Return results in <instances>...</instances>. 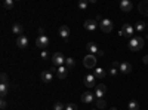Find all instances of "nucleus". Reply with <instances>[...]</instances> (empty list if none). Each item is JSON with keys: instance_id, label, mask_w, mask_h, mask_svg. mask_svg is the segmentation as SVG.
Masks as SVG:
<instances>
[{"instance_id": "1", "label": "nucleus", "mask_w": 148, "mask_h": 110, "mask_svg": "<svg viewBox=\"0 0 148 110\" xmlns=\"http://www.w3.org/2000/svg\"><path fill=\"white\" fill-rule=\"evenodd\" d=\"M145 45V40L141 37V36H133V37L129 40V49L132 52H136V51H141Z\"/></svg>"}, {"instance_id": "2", "label": "nucleus", "mask_w": 148, "mask_h": 110, "mask_svg": "<svg viewBox=\"0 0 148 110\" xmlns=\"http://www.w3.org/2000/svg\"><path fill=\"white\" fill-rule=\"evenodd\" d=\"M96 63H98V57L96 55H86L83 58V66L86 68H96Z\"/></svg>"}, {"instance_id": "3", "label": "nucleus", "mask_w": 148, "mask_h": 110, "mask_svg": "<svg viewBox=\"0 0 148 110\" xmlns=\"http://www.w3.org/2000/svg\"><path fill=\"white\" fill-rule=\"evenodd\" d=\"M133 31H135V27H132L130 24H123L121 28H120V31H119V34L132 39V37H133Z\"/></svg>"}, {"instance_id": "4", "label": "nucleus", "mask_w": 148, "mask_h": 110, "mask_svg": "<svg viewBox=\"0 0 148 110\" xmlns=\"http://www.w3.org/2000/svg\"><path fill=\"white\" fill-rule=\"evenodd\" d=\"M86 49L89 51L90 55H96V57H102L104 55V51H101L99 48H98V45L93 43V42H89L88 45H86Z\"/></svg>"}, {"instance_id": "5", "label": "nucleus", "mask_w": 148, "mask_h": 110, "mask_svg": "<svg viewBox=\"0 0 148 110\" xmlns=\"http://www.w3.org/2000/svg\"><path fill=\"white\" fill-rule=\"evenodd\" d=\"M52 64L55 67H61V66H65V57L64 54H61V52H55L52 55Z\"/></svg>"}, {"instance_id": "6", "label": "nucleus", "mask_w": 148, "mask_h": 110, "mask_svg": "<svg viewBox=\"0 0 148 110\" xmlns=\"http://www.w3.org/2000/svg\"><path fill=\"white\" fill-rule=\"evenodd\" d=\"M36 46L40 48L42 51H46V48L49 46V37H47V36H37Z\"/></svg>"}, {"instance_id": "7", "label": "nucleus", "mask_w": 148, "mask_h": 110, "mask_svg": "<svg viewBox=\"0 0 148 110\" xmlns=\"http://www.w3.org/2000/svg\"><path fill=\"white\" fill-rule=\"evenodd\" d=\"M113 21L111 19H108V18H104L101 22H99V28L104 31V33H111L113 31Z\"/></svg>"}, {"instance_id": "8", "label": "nucleus", "mask_w": 148, "mask_h": 110, "mask_svg": "<svg viewBox=\"0 0 148 110\" xmlns=\"http://www.w3.org/2000/svg\"><path fill=\"white\" fill-rule=\"evenodd\" d=\"M83 27H84V30H88V31H95L98 27H99V24L96 22V19H86L84 24H83Z\"/></svg>"}, {"instance_id": "9", "label": "nucleus", "mask_w": 148, "mask_h": 110, "mask_svg": "<svg viewBox=\"0 0 148 110\" xmlns=\"http://www.w3.org/2000/svg\"><path fill=\"white\" fill-rule=\"evenodd\" d=\"M82 101L84 104H92L95 101V94H92L90 91H86L82 94Z\"/></svg>"}, {"instance_id": "10", "label": "nucleus", "mask_w": 148, "mask_h": 110, "mask_svg": "<svg viewBox=\"0 0 148 110\" xmlns=\"http://www.w3.org/2000/svg\"><path fill=\"white\" fill-rule=\"evenodd\" d=\"M107 92V86L104 83H98L96 88H95V97H98V98H104V95Z\"/></svg>"}, {"instance_id": "11", "label": "nucleus", "mask_w": 148, "mask_h": 110, "mask_svg": "<svg viewBox=\"0 0 148 110\" xmlns=\"http://www.w3.org/2000/svg\"><path fill=\"white\" fill-rule=\"evenodd\" d=\"M28 45H30V40H28L27 36H19V37L16 39V46L21 48V49H25V48H28Z\"/></svg>"}, {"instance_id": "12", "label": "nucleus", "mask_w": 148, "mask_h": 110, "mask_svg": "<svg viewBox=\"0 0 148 110\" xmlns=\"http://www.w3.org/2000/svg\"><path fill=\"white\" fill-rule=\"evenodd\" d=\"M119 6H120V10H121V12H126V14L133 9V5H132L130 0H121Z\"/></svg>"}, {"instance_id": "13", "label": "nucleus", "mask_w": 148, "mask_h": 110, "mask_svg": "<svg viewBox=\"0 0 148 110\" xmlns=\"http://www.w3.org/2000/svg\"><path fill=\"white\" fill-rule=\"evenodd\" d=\"M119 71H121L123 75H129V73L132 71V64L127 63V61H123V63H120V66H119Z\"/></svg>"}, {"instance_id": "14", "label": "nucleus", "mask_w": 148, "mask_h": 110, "mask_svg": "<svg viewBox=\"0 0 148 110\" xmlns=\"http://www.w3.org/2000/svg\"><path fill=\"white\" fill-rule=\"evenodd\" d=\"M84 85L86 88H93L96 86V77L93 75H86L84 76Z\"/></svg>"}, {"instance_id": "15", "label": "nucleus", "mask_w": 148, "mask_h": 110, "mask_svg": "<svg viewBox=\"0 0 148 110\" xmlns=\"http://www.w3.org/2000/svg\"><path fill=\"white\" fill-rule=\"evenodd\" d=\"M40 79L45 82V83H51L53 80V73L51 70H46V71H42V75H40Z\"/></svg>"}, {"instance_id": "16", "label": "nucleus", "mask_w": 148, "mask_h": 110, "mask_svg": "<svg viewBox=\"0 0 148 110\" xmlns=\"http://www.w3.org/2000/svg\"><path fill=\"white\" fill-rule=\"evenodd\" d=\"M67 75H68V68L65 66H61V67L56 68V77L58 79H65Z\"/></svg>"}, {"instance_id": "17", "label": "nucleus", "mask_w": 148, "mask_h": 110, "mask_svg": "<svg viewBox=\"0 0 148 110\" xmlns=\"http://www.w3.org/2000/svg\"><path fill=\"white\" fill-rule=\"evenodd\" d=\"M12 33L16 34L18 37H19V36H22V33H24V27H22V24H19V22L12 24Z\"/></svg>"}, {"instance_id": "18", "label": "nucleus", "mask_w": 148, "mask_h": 110, "mask_svg": "<svg viewBox=\"0 0 148 110\" xmlns=\"http://www.w3.org/2000/svg\"><path fill=\"white\" fill-rule=\"evenodd\" d=\"M58 33H59V36H61L64 40H67L68 36H70V28H68V26H61L59 30H58Z\"/></svg>"}, {"instance_id": "19", "label": "nucleus", "mask_w": 148, "mask_h": 110, "mask_svg": "<svg viewBox=\"0 0 148 110\" xmlns=\"http://www.w3.org/2000/svg\"><path fill=\"white\" fill-rule=\"evenodd\" d=\"M93 76H95L96 79H104V77L107 76V71H105L104 68H101V67H96V68L93 70Z\"/></svg>"}, {"instance_id": "20", "label": "nucleus", "mask_w": 148, "mask_h": 110, "mask_svg": "<svg viewBox=\"0 0 148 110\" xmlns=\"http://www.w3.org/2000/svg\"><path fill=\"white\" fill-rule=\"evenodd\" d=\"M138 9H139V12L142 15H147L148 17V0H144V2H141L139 5H138Z\"/></svg>"}, {"instance_id": "21", "label": "nucleus", "mask_w": 148, "mask_h": 110, "mask_svg": "<svg viewBox=\"0 0 148 110\" xmlns=\"http://www.w3.org/2000/svg\"><path fill=\"white\" fill-rule=\"evenodd\" d=\"M135 30H136L138 33L145 31V30H147V22H144V21H138V22H136V26H135Z\"/></svg>"}, {"instance_id": "22", "label": "nucleus", "mask_w": 148, "mask_h": 110, "mask_svg": "<svg viewBox=\"0 0 148 110\" xmlns=\"http://www.w3.org/2000/svg\"><path fill=\"white\" fill-rule=\"evenodd\" d=\"M65 67H67L68 70H70V68H74V67H76V59L71 58V57L65 58Z\"/></svg>"}, {"instance_id": "23", "label": "nucleus", "mask_w": 148, "mask_h": 110, "mask_svg": "<svg viewBox=\"0 0 148 110\" xmlns=\"http://www.w3.org/2000/svg\"><path fill=\"white\" fill-rule=\"evenodd\" d=\"M127 110H139V103L136 100H130L127 104Z\"/></svg>"}, {"instance_id": "24", "label": "nucleus", "mask_w": 148, "mask_h": 110, "mask_svg": "<svg viewBox=\"0 0 148 110\" xmlns=\"http://www.w3.org/2000/svg\"><path fill=\"white\" fill-rule=\"evenodd\" d=\"M14 6H15V2H14V0H5V2H3V8H5L6 10L14 9Z\"/></svg>"}, {"instance_id": "25", "label": "nucleus", "mask_w": 148, "mask_h": 110, "mask_svg": "<svg viewBox=\"0 0 148 110\" xmlns=\"http://www.w3.org/2000/svg\"><path fill=\"white\" fill-rule=\"evenodd\" d=\"M8 91H9L8 85H3V83H0V95H2V98H5V97L8 95Z\"/></svg>"}, {"instance_id": "26", "label": "nucleus", "mask_w": 148, "mask_h": 110, "mask_svg": "<svg viewBox=\"0 0 148 110\" xmlns=\"http://www.w3.org/2000/svg\"><path fill=\"white\" fill-rule=\"evenodd\" d=\"M96 107H98V109H105V107H107V101H105L104 98H98V100H96Z\"/></svg>"}, {"instance_id": "27", "label": "nucleus", "mask_w": 148, "mask_h": 110, "mask_svg": "<svg viewBox=\"0 0 148 110\" xmlns=\"http://www.w3.org/2000/svg\"><path fill=\"white\" fill-rule=\"evenodd\" d=\"M77 6H79V9L86 10V9H88V6H89V2H86V0H80V2L77 3Z\"/></svg>"}, {"instance_id": "28", "label": "nucleus", "mask_w": 148, "mask_h": 110, "mask_svg": "<svg viewBox=\"0 0 148 110\" xmlns=\"http://www.w3.org/2000/svg\"><path fill=\"white\" fill-rule=\"evenodd\" d=\"M0 80H2V83H3V85H8V83H9L8 75H6L5 71H2V75H0Z\"/></svg>"}, {"instance_id": "29", "label": "nucleus", "mask_w": 148, "mask_h": 110, "mask_svg": "<svg viewBox=\"0 0 148 110\" xmlns=\"http://www.w3.org/2000/svg\"><path fill=\"white\" fill-rule=\"evenodd\" d=\"M53 110H65V106H64L62 103L56 101V103L53 104Z\"/></svg>"}, {"instance_id": "30", "label": "nucleus", "mask_w": 148, "mask_h": 110, "mask_svg": "<svg viewBox=\"0 0 148 110\" xmlns=\"http://www.w3.org/2000/svg\"><path fill=\"white\" fill-rule=\"evenodd\" d=\"M117 73H119V70H117L116 67H111V68L108 70V75H110V76H113V77L117 76Z\"/></svg>"}, {"instance_id": "31", "label": "nucleus", "mask_w": 148, "mask_h": 110, "mask_svg": "<svg viewBox=\"0 0 148 110\" xmlns=\"http://www.w3.org/2000/svg\"><path fill=\"white\" fill-rule=\"evenodd\" d=\"M65 110H79V107L74 104V103H70V104L65 106Z\"/></svg>"}, {"instance_id": "32", "label": "nucleus", "mask_w": 148, "mask_h": 110, "mask_svg": "<svg viewBox=\"0 0 148 110\" xmlns=\"http://www.w3.org/2000/svg\"><path fill=\"white\" fill-rule=\"evenodd\" d=\"M6 107H8V103H6L5 98H2V101H0V109H6Z\"/></svg>"}, {"instance_id": "33", "label": "nucleus", "mask_w": 148, "mask_h": 110, "mask_svg": "<svg viewBox=\"0 0 148 110\" xmlns=\"http://www.w3.org/2000/svg\"><path fill=\"white\" fill-rule=\"evenodd\" d=\"M40 55H42V58H43V59H49V54H47V51H42V54H40Z\"/></svg>"}, {"instance_id": "34", "label": "nucleus", "mask_w": 148, "mask_h": 110, "mask_svg": "<svg viewBox=\"0 0 148 110\" xmlns=\"http://www.w3.org/2000/svg\"><path fill=\"white\" fill-rule=\"evenodd\" d=\"M142 61H144V64H147V66H148V55H145V57L142 58Z\"/></svg>"}, {"instance_id": "35", "label": "nucleus", "mask_w": 148, "mask_h": 110, "mask_svg": "<svg viewBox=\"0 0 148 110\" xmlns=\"http://www.w3.org/2000/svg\"><path fill=\"white\" fill-rule=\"evenodd\" d=\"M119 66H120V63H119V61H114V63H113V67H116V68H117Z\"/></svg>"}, {"instance_id": "36", "label": "nucleus", "mask_w": 148, "mask_h": 110, "mask_svg": "<svg viewBox=\"0 0 148 110\" xmlns=\"http://www.w3.org/2000/svg\"><path fill=\"white\" fill-rule=\"evenodd\" d=\"M110 110H117V109H116V107H111V109H110Z\"/></svg>"}, {"instance_id": "37", "label": "nucleus", "mask_w": 148, "mask_h": 110, "mask_svg": "<svg viewBox=\"0 0 148 110\" xmlns=\"http://www.w3.org/2000/svg\"><path fill=\"white\" fill-rule=\"evenodd\" d=\"M147 30H148V24H147Z\"/></svg>"}]
</instances>
